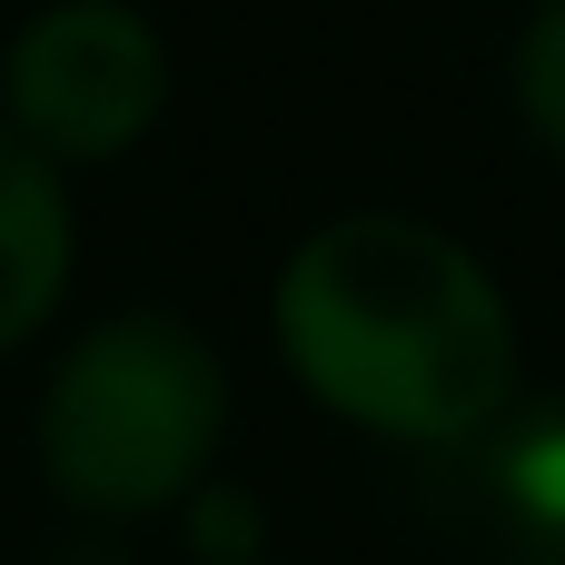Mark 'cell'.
Wrapping results in <instances>:
<instances>
[{
  "label": "cell",
  "mask_w": 565,
  "mask_h": 565,
  "mask_svg": "<svg viewBox=\"0 0 565 565\" xmlns=\"http://www.w3.org/2000/svg\"><path fill=\"white\" fill-rule=\"evenodd\" d=\"M278 358L328 417L437 457L516 407V318L487 258L397 209L328 218L288 248Z\"/></svg>",
  "instance_id": "1"
},
{
  "label": "cell",
  "mask_w": 565,
  "mask_h": 565,
  "mask_svg": "<svg viewBox=\"0 0 565 565\" xmlns=\"http://www.w3.org/2000/svg\"><path fill=\"white\" fill-rule=\"evenodd\" d=\"M228 447V367L169 308L79 328L40 387V477L79 526H139L189 507Z\"/></svg>",
  "instance_id": "2"
},
{
  "label": "cell",
  "mask_w": 565,
  "mask_h": 565,
  "mask_svg": "<svg viewBox=\"0 0 565 565\" xmlns=\"http://www.w3.org/2000/svg\"><path fill=\"white\" fill-rule=\"evenodd\" d=\"M0 109L50 169L129 159L169 109V50L129 0H50L0 60Z\"/></svg>",
  "instance_id": "3"
},
{
  "label": "cell",
  "mask_w": 565,
  "mask_h": 565,
  "mask_svg": "<svg viewBox=\"0 0 565 565\" xmlns=\"http://www.w3.org/2000/svg\"><path fill=\"white\" fill-rule=\"evenodd\" d=\"M447 487L477 526L526 546V565H565V397H516L497 427L447 447Z\"/></svg>",
  "instance_id": "4"
},
{
  "label": "cell",
  "mask_w": 565,
  "mask_h": 565,
  "mask_svg": "<svg viewBox=\"0 0 565 565\" xmlns=\"http://www.w3.org/2000/svg\"><path fill=\"white\" fill-rule=\"evenodd\" d=\"M60 288H70V189L20 129H0V358L50 328Z\"/></svg>",
  "instance_id": "5"
},
{
  "label": "cell",
  "mask_w": 565,
  "mask_h": 565,
  "mask_svg": "<svg viewBox=\"0 0 565 565\" xmlns=\"http://www.w3.org/2000/svg\"><path fill=\"white\" fill-rule=\"evenodd\" d=\"M516 109H526V129L565 159V0H546L526 20V40H516Z\"/></svg>",
  "instance_id": "6"
},
{
  "label": "cell",
  "mask_w": 565,
  "mask_h": 565,
  "mask_svg": "<svg viewBox=\"0 0 565 565\" xmlns=\"http://www.w3.org/2000/svg\"><path fill=\"white\" fill-rule=\"evenodd\" d=\"M189 565H258V507H248V487H199L189 497Z\"/></svg>",
  "instance_id": "7"
}]
</instances>
